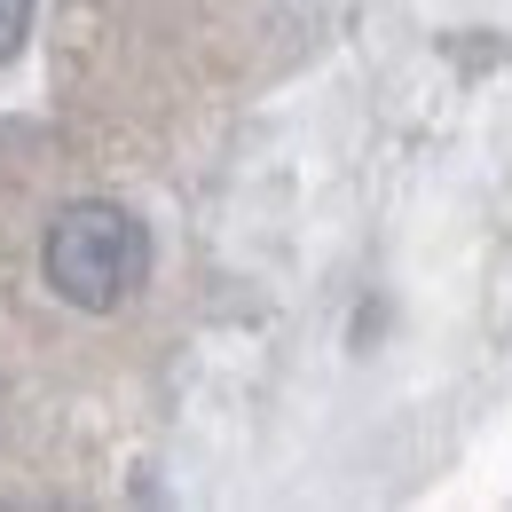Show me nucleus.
Returning <instances> with one entry per match:
<instances>
[{
	"mask_svg": "<svg viewBox=\"0 0 512 512\" xmlns=\"http://www.w3.org/2000/svg\"><path fill=\"white\" fill-rule=\"evenodd\" d=\"M40 268H48V292L64 308L111 316V308H127L134 292H142V276H150V229L134 221L127 205H111V197L64 205L48 221Z\"/></svg>",
	"mask_w": 512,
	"mask_h": 512,
	"instance_id": "obj_1",
	"label": "nucleus"
},
{
	"mask_svg": "<svg viewBox=\"0 0 512 512\" xmlns=\"http://www.w3.org/2000/svg\"><path fill=\"white\" fill-rule=\"evenodd\" d=\"M32 8H40V0H0V64L24 48V32H32Z\"/></svg>",
	"mask_w": 512,
	"mask_h": 512,
	"instance_id": "obj_2",
	"label": "nucleus"
}]
</instances>
